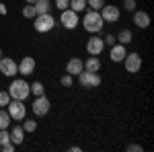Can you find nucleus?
<instances>
[{
    "label": "nucleus",
    "mask_w": 154,
    "mask_h": 152,
    "mask_svg": "<svg viewBox=\"0 0 154 152\" xmlns=\"http://www.w3.org/2000/svg\"><path fill=\"white\" fill-rule=\"evenodd\" d=\"M82 27H84V31H88V33L97 35V33H101V31H103L105 21L101 19L99 11H91V8H88V11L84 12V17H82Z\"/></svg>",
    "instance_id": "nucleus-1"
},
{
    "label": "nucleus",
    "mask_w": 154,
    "mask_h": 152,
    "mask_svg": "<svg viewBox=\"0 0 154 152\" xmlns=\"http://www.w3.org/2000/svg\"><path fill=\"white\" fill-rule=\"evenodd\" d=\"M8 95L11 99H17V101H25L29 95H31V88H29V82L25 78H14L8 86Z\"/></svg>",
    "instance_id": "nucleus-2"
},
{
    "label": "nucleus",
    "mask_w": 154,
    "mask_h": 152,
    "mask_svg": "<svg viewBox=\"0 0 154 152\" xmlns=\"http://www.w3.org/2000/svg\"><path fill=\"white\" fill-rule=\"evenodd\" d=\"M33 27H35L37 33H49L54 27H56V17L51 12H43V14H37L33 19Z\"/></svg>",
    "instance_id": "nucleus-3"
},
{
    "label": "nucleus",
    "mask_w": 154,
    "mask_h": 152,
    "mask_svg": "<svg viewBox=\"0 0 154 152\" xmlns=\"http://www.w3.org/2000/svg\"><path fill=\"white\" fill-rule=\"evenodd\" d=\"M76 78H78V84H80L82 88H97V86L103 82V78H101L99 72H88V70H82Z\"/></svg>",
    "instance_id": "nucleus-4"
},
{
    "label": "nucleus",
    "mask_w": 154,
    "mask_h": 152,
    "mask_svg": "<svg viewBox=\"0 0 154 152\" xmlns=\"http://www.w3.org/2000/svg\"><path fill=\"white\" fill-rule=\"evenodd\" d=\"M6 111H8L12 121H23L27 117V105L23 101H17V99H11V103L6 105Z\"/></svg>",
    "instance_id": "nucleus-5"
},
{
    "label": "nucleus",
    "mask_w": 154,
    "mask_h": 152,
    "mask_svg": "<svg viewBox=\"0 0 154 152\" xmlns=\"http://www.w3.org/2000/svg\"><path fill=\"white\" fill-rule=\"evenodd\" d=\"M60 23H62V27H64V29H68V31L76 29V27H78V23H80V19H78V12L70 11V8L62 11V12H60Z\"/></svg>",
    "instance_id": "nucleus-6"
},
{
    "label": "nucleus",
    "mask_w": 154,
    "mask_h": 152,
    "mask_svg": "<svg viewBox=\"0 0 154 152\" xmlns=\"http://www.w3.org/2000/svg\"><path fill=\"white\" fill-rule=\"evenodd\" d=\"M99 14H101V19L105 23H117L119 17H121V11H119V6H115V4H103Z\"/></svg>",
    "instance_id": "nucleus-7"
},
{
    "label": "nucleus",
    "mask_w": 154,
    "mask_h": 152,
    "mask_svg": "<svg viewBox=\"0 0 154 152\" xmlns=\"http://www.w3.org/2000/svg\"><path fill=\"white\" fill-rule=\"evenodd\" d=\"M123 64H125V70L130 72V74H136V72L142 70V56H140V54H136V51L125 54Z\"/></svg>",
    "instance_id": "nucleus-8"
},
{
    "label": "nucleus",
    "mask_w": 154,
    "mask_h": 152,
    "mask_svg": "<svg viewBox=\"0 0 154 152\" xmlns=\"http://www.w3.org/2000/svg\"><path fill=\"white\" fill-rule=\"evenodd\" d=\"M31 109H33V113H35L37 117H43V115H48V113H49L51 103H49V99L45 97V95H41V97H35V101H33Z\"/></svg>",
    "instance_id": "nucleus-9"
},
{
    "label": "nucleus",
    "mask_w": 154,
    "mask_h": 152,
    "mask_svg": "<svg viewBox=\"0 0 154 152\" xmlns=\"http://www.w3.org/2000/svg\"><path fill=\"white\" fill-rule=\"evenodd\" d=\"M0 72H2L4 76L12 78V76L19 74V66H17V62L12 58H0Z\"/></svg>",
    "instance_id": "nucleus-10"
},
{
    "label": "nucleus",
    "mask_w": 154,
    "mask_h": 152,
    "mask_svg": "<svg viewBox=\"0 0 154 152\" xmlns=\"http://www.w3.org/2000/svg\"><path fill=\"white\" fill-rule=\"evenodd\" d=\"M17 66H19V74H21V76H31V74L35 72L37 62H35V58H31V56H25Z\"/></svg>",
    "instance_id": "nucleus-11"
},
{
    "label": "nucleus",
    "mask_w": 154,
    "mask_h": 152,
    "mask_svg": "<svg viewBox=\"0 0 154 152\" xmlns=\"http://www.w3.org/2000/svg\"><path fill=\"white\" fill-rule=\"evenodd\" d=\"M103 49H105V43H103L101 37L93 35L88 41H86V51H88V56H99Z\"/></svg>",
    "instance_id": "nucleus-12"
},
{
    "label": "nucleus",
    "mask_w": 154,
    "mask_h": 152,
    "mask_svg": "<svg viewBox=\"0 0 154 152\" xmlns=\"http://www.w3.org/2000/svg\"><path fill=\"white\" fill-rule=\"evenodd\" d=\"M125 54H128V45L115 43V45L109 47V58H111V62H123Z\"/></svg>",
    "instance_id": "nucleus-13"
},
{
    "label": "nucleus",
    "mask_w": 154,
    "mask_h": 152,
    "mask_svg": "<svg viewBox=\"0 0 154 152\" xmlns=\"http://www.w3.org/2000/svg\"><path fill=\"white\" fill-rule=\"evenodd\" d=\"M134 25L138 29H148L150 27V14L144 11H134Z\"/></svg>",
    "instance_id": "nucleus-14"
},
{
    "label": "nucleus",
    "mask_w": 154,
    "mask_h": 152,
    "mask_svg": "<svg viewBox=\"0 0 154 152\" xmlns=\"http://www.w3.org/2000/svg\"><path fill=\"white\" fill-rule=\"evenodd\" d=\"M82 70H84V62H82L80 58L68 60V64H66V72H68V74H72V76H78Z\"/></svg>",
    "instance_id": "nucleus-15"
},
{
    "label": "nucleus",
    "mask_w": 154,
    "mask_h": 152,
    "mask_svg": "<svg viewBox=\"0 0 154 152\" xmlns=\"http://www.w3.org/2000/svg\"><path fill=\"white\" fill-rule=\"evenodd\" d=\"M11 142L14 144V146H19V144H23V142H25V129H23V126H14V128H11Z\"/></svg>",
    "instance_id": "nucleus-16"
},
{
    "label": "nucleus",
    "mask_w": 154,
    "mask_h": 152,
    "mask_svg": "<svg viewBox=\"0 0 154 152\" xmlns=\"http://www.w3.org/2000/svg\"><path fill=\"white\" fill-rule=\"evenodd\" d=\"M84 70H88V72L101 70V60H99V56H88V60L84 62Z\"/></svg>",
    "instance_id": "nucleus-17"
},
{
    "label": "nucleus",
    "mask_w": 154,
    "mask_h": 152,
    "mask_svg": "<svg viewBox=\"0 0 154 152\" xmlns=\"http://www.w3.org/2000/svg\"><path fill=\"white\" fill-rule=\"evenodd\" d=\"M115 39H117V43H121V45H130L131 39H134V35H131L130 29H121L119 35H115Z\"/></svg>",
    "instance_id": "nucleus-18"
},
{
    "label": "nucleus",
    "mask_w": 154,
    "mask_h": 152,
    "mask_svg": "<svg viewBox=\"0 0 154 152\" xmlns=\"http://www.w3.org/2000/svg\"><path fill=\"white\" fill-rule=\"evenodd\" d=\"M33 6H35L37 14H43V12L51 11V0H35V2H33Z\"/></svg>",
    "instance_id": "nucleus-19"
},
{
    "label": "nucleus",
    "mask_w": 154,
    "mask_h": 152,
    "mask_svg": "<svg viewBox=\"0 0 154 152\" xmlns=\"http://www.w3.org/2000/svg\"><path fill=\"white\" fill-rule=\"evenodd\" d=\"M11 128V115L6 111V107H0V129H8Z\"/></svg>",
    "instance_id": "nucleus-20"
},
{
    "label": "nucleus",
    "mask_w": 154,
    "mask_h": 152,
    "mask_svg": "<svg viewBox=\"0 0 154 152\" xmlns=\"http://www.w3.org/2000/svg\"><path fill=\"white\" fill-rule=\"evenodd\" d=\"M68 8L80 14V12H84V11H86V0H70V4H68Z\"/></svg>",
    "instance_id": "nucleus-21"
},
{
    "label": "nucleus",
    "mask_w": 154,
    "mask_h": 152,
    "mask_svg": "<svg viewBox=\"0 0 154 152\" xmlns=\"http://www.w3.org/2000/svg\"><path fill=\"white\" fill-rule=\"evenodd\" d=\"M29 88H31V95H35V97H41V95H45V86H43V82H33V84H29Z\"/></svg>",
    "instance_id": "nucleus-22"
},
{
    "label": "nucleus",
    "mask_w": 154,
    "mask_h": 152,
    "mask_svg": "<svg viewBox=\"0 0 154 152\" xmlns=\"http://www.w3.org/2000/svg\"><path fill=\"white\" fill-rule=\"evenodd\" d=\"M23 17H25V19H35V17H37L35 6H33V4H27V2H25V6H23Z\"/></svg>",
    "instance_id": "nucleus-23"
},
{
    "label": "nucleus",
    "mask_w": 154,
    "mask_h": 152,
    "mask_svg": "<svg viewBox=\"0 0 154 152\" xmlns=\"http://www.w3.org/2000/svg\"><path fill=\"white\" fill-rule=\"evenodd\" d=\"M23 129H25V134H33L37 129V121L35 119H27V121H23Z\"/></svg>",
    "instance_id": "nucleus-24"
},
{
    "label": "nucleus",
    "mask_w": 154,
    "mask_h": 152,
    "mask_svg": "<svg viewBox=\"0 0 154 152\" xmlns=\"http://www.w3.org/2000/svg\"><path fill=\"white\" fill-rule=\"evenodd\" d=\"M60 84H62V86H64V88H70L72 84H74V76H72V74H68V72H66V74H64V76H62V78H60Z\"/></svg>",
    "instance_id": "nucleus-25"
},
{
    "label": "nucleus",
    "mask_w": 154,
    "mask_h": 152,
    "mask_svg": "<svg viewBox=\"0 0 154 152\" xmlns=\"http://www.w3.org/2000/svg\"><path fill=\"white\" fill-rule=\"evenodd\" d=\"M103 4H105V0H86V8H91V11H101Z\"/></svg>",
    "instance_id": "nucleus-26"
},
{
    "label": "nucleus",
    "mask_w": 154,
    "mask_h": 152,
    "mask_svg": "<svg viewBox=\"0 0 154 152\" xmlns=\"http://www.w3.org/2000/svg\"><path fill=\"white\" fill-rule=\"evenodd\" d=\"M11 103V95L8 91H0V107H6Z\"/></svg>",
    "instance_id": "nucleus-27"
},
{
    "label": "nucleus",
    "mask_w": 154,
    "mask_h": 152,
    "mask_svg": "<svg viewBox=\"0 0 154 152\" xmlns=\"http://www.w3.org/2000/svg\"><path fill=\"white\" fill-rule=\"evenodd\" d=\"M6 142H11V132L8 129H0V146L6 144Z\"/></svg>",
    "instance_id": "nucleus-28"
},
{
    "label": "nucleus",
    "mask_w": 154,
    "mask_h": 152,
    "mask_svg": "<svg viewBox=\"0 0 154 152\" xmlns=\"http://www.w3.org/2000/svg\"><path fill=\"white\" fill-rule=\"evenodd\" d=\"M123 6L128 12H134L136 11V0H123Z\"/></svg>",
    "instance_id": "nucleus-29"
},
{
    "label": "nucleus",
    "mask_w": 154,
    "mask_h": 152,
    "mask_svg": "<svg viewBox=\"0 0 154 152\" xmlns=\"http://www.w3.org/2000/svg\"><path fill=\"white\" fill-rule=\"evenodd\" d=\"M103 43L111 47V45H115V43H117V39H115V35H111V33H109L107 37H103Z\"/></svg>",
    "instance_id": "nucleus-30"
},
{
    "label": "nucleus",
    "mask_w": 154,
    "mask_h": 152,
    "mask_svg": "<svg viewBox=\"0 0 154 152\" xmlns=\"http://www.w3.org/2000/svg\"><path fill=\"white\" fill-rule=\"evenodd\" d=\"M68 4H70V0H56V8L58 11H66Z\"/></svg>",
    "instance_id": "nucleus-31"
},
{
    "label": "nucleus",
    "mask_w": 154,
    "mask_h": 152,
    "mask_svg": "<svg viewBox=\"0 0 154 152\" xmlns=\"http://www.w3.org/2000/svg\"><path fill=\"white\" fill-rule=\"evenodd\" d=\"M0 152H14V144H12V142L2 144V146H0Z\"/></svg>",
    "instance_id": "nucleus-32"
},
{
    "label": "nucleus",
    "mask_w": 154,
    "mask_h": 152,
    "mask_svg": "<svg viewBox=\"0 0 154 152\" xmlns=\"http://www.w3.org/2000/svg\"><path fill=\"white\" fill-rule=\"evenodd\" d=\"M128 152H142V146L140 144H130L128 146Z\"/></svg>",
    "instance_id": "nucleus-33"
},
{
    "label": "nucleus",
    "mask_w": 154,
    "mask_h": 152,
    "mask_svg": "<svg viewBox=\"0 0 154 152\" xmlns=\"http://www.w3.org/2000/svg\"><path fill=\"white\" fill-rule=\"evenodd\" d=\"M6 12H8V8H6V4H2V2H0V14H6Z\"/></svg>",
    "instance_id": "nucleus-34"
},
{
    "label": "nucleus",
    "mask_w": 154,
    "mask_h": 152,
    "mask_svg": "<svg viewBox=\"0 0 154 152\" xmlns=\"http://www.w3.org/2000/svg\"><path fill=\"white\" fill-rule=\"evenodd\" d=\"M25 2H27V4H33V2H35V0H25Z\"/></svg>",
    "instance_id": "nucleus-35"
},
{
    "label": "nucleus",
    "mask_w": 154,
    "mask_h": 152,
    "mask_svg": "<svg viewBox=\"0 0 154 152\" xmlns=\"http://www.w3.org/2000/svg\"><path fill=\"white\" fill-rule=\"evenodd\" d=\"M0 58H2V49H0Z\"/></svg>",
    "instance_id": "nucleus-36"
}]
</instances>
